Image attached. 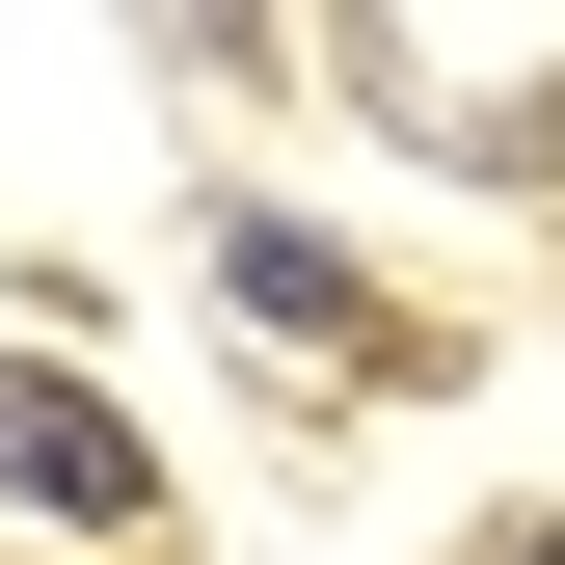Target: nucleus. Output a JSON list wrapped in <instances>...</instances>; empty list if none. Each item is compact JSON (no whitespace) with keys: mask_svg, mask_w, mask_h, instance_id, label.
Instances as JSON below:
<instances>
[{"mask_svg":"<svg viewBox=\"0 0 565 565\" xmlns=\"http://www.w3.org/2000/svg\"><path fill=\"white\" fill-rule=\"evenodd\" d=\"M0 512H54V539H135V512H162V458H135V404L28 350V377H0Z\"/></svg>","mask_w":565,"mask_h":565,"instance_id":"nucleus-1","label":"nucleus"},{"mask_svg":"<svg viewBox=\"0 0 565 565\" xmlns=\"http://www.w3.org/2000/svg\"><path fill=\"white\" fill-rule=\"evenodd\" d=\"M216 297H243L269 350H377V297H350V243H297V216H216Z\"/></svg>","mask_w":565,"mask_h":565,"instance_id":"nucleus-2","label":"nucleus"},{"mask_svg":"<svg viewBox=\"0 0 565 565\" xmlns=\"http://www.w3.org/2000/svg\"><path fill=\"white\" fill-rule=\"evenodd\" d=\"M512 565H565V539H512Z\"/></svg>","mask_w":565,"mask_h":565,"instance_id":"nucleus-3","label":"nucleus"}]
</instances>
